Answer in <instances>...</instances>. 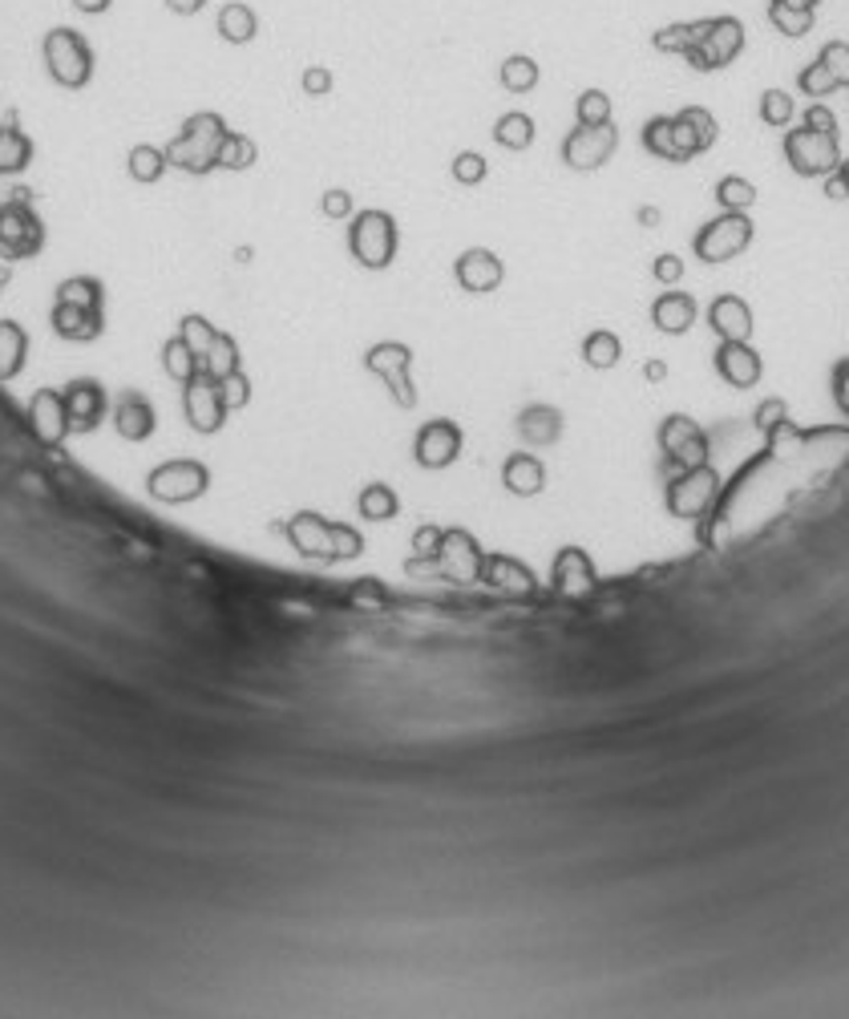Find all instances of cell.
Returning <instances> with one entry per match:
<instances>
[{
    "label": "cell",
    "instance_id": "obj_1",
    "mask_svg": "<svg viewBox=\"0 0 849 1019\" xmlns=\"http://www.w3.org/2000/svg\"><path fill=\"white\" fill-rule=\"evenodd\" d=\"M227 134H231V130H227L223 113H214V110L190 113L187 122H182L179 138L167 146V162L187 170V174H211V170L219 167V146H223Z\"/></svg>",
    "mask_w": 849,
    "mask_h": 1019
},
{
    "label": "cell",
    "instance_id": "obj_2",
    "mask_svg": "<svg viewBox=\"0 0 849 1019\" xmlns=\"http://www.w3.org/2000/svg\"><path fill=\"white\" fill-rule=\"evenodd\" d=\"M397 243H401V231H397V219L389 211L369 207V211H357L348 219V251L360 268L384 271L397 259Z\"/></svg>",
    "mask_w": 849,
    "mask_h": 1019
},
{
    "label": "cell",
    "instance_id": "obj_3",
    "mask_svg": "<svg viewBox=\"0 0 849 1019\" xmlns=\"http://www.w3.org/2000/svg\"><path fill=\"white\" fill-rule=\"evenodd\" d=\"M46 66L49 78L66 90H81L93 78V49L78 29H53L46 33Z\"/></svg>",
    "mask_w": 849,
    "mask_h": 1019
},
{
    "label": "cell",
    "instance_id": "obj_4",
    "mask_svg": "<svg viewBox=\"0 0 849 1019\" xmlns=\"http://www.w3.org/2000/svg\"><path fill=\"white\" fill-rule=\"evenodd\" d=\"M745 49V24L737 17H708L705 21V33L696 41L683 61L696 69V73H712V69H725L732 66Z\"/></svg>",
    "mask_w": 849,
    "mask_h": 1019
},
{
    "label": "cell",
    "instance_id": "obj_5",
    "mask_svg": "<svg viewBox=\"0 0 849 1019\" xmlns=\"http://www.w3.org/2000/svg\"><path fill=\"white\" fill-rule=\"evenodd\" d=\"M749 243H752L749 214L720 211L716 219H708V223L696 231L692 251H696V259H705V263H728V259H737Z\"/></svg>",
    "mask_w": 849,
    "mask_h": 1019
},
{
    "label": "cell",
    "instance_id": "obj_6",
    "mask_svg": "<svg viewBox=\"0 0 849 1019\" xmlns=\"http://www.w3.org/2000/svg\"><path fill=\"white\" fill-rule=\"evenodd\" d=\"M364 369L372 377L384 381V389L392 392V401L401 409H413L417 404V389H413V348L401 344V340H380L364 352Z\"/></svg>",
    "mask_w": 849,
    "mask_h": 1019
},
{
    "label": "cell",
    "instance_id": "obj_7",
    "mask_svg": "<svg viewBox=\"0 0 849 1019\" xmlns=\"http://www.w3.org/2000/svg\"><path fill=\"white\" fill-rule=\"evenodd\" d=\"M207 486H211V470H207L202 461H194V458L162 461V466H154V470H150V478H146V490L154 493L158 502H167V506L194 502V498H202V493H207Z\"/></svg>",
    "mask_w": 849,
    "mask_h": 1019
},
{
    "label": "cell",
    "instance_id": "obj_8",
    "mask_svg": "<svg viewBox=\"0 0 849 1019\" xmlns=\"http://www.w3.org/2000/svg\"><path fill=\"white\" fill-rule=\"evenodd\" d=\"M785 158L789 167L801 174V179H821V174H833L841 167V150H838V134H821V130H789L785 134Z\"/></svg>",
    "mask_w": 849,
    "mask_h": 1019
},
{
    "label": "cell",
    "instance_id": "obj_9",
    "mask_svg": "<svg viewBox=\"0 0 849 1019\" xmlns=\"http://www.w3.org/2000/svg\"><path fill=\"white\" fill-rule=\"evenodd\" d=\"M182 413H187V426L194 433H219L227 421V401H223V384L214 381L211 372H194L187 384H182Z\"/></svg>",
    "mask_w": 849,
    "mask_h": 1019
},
{
    "label": "cell",
    "instance_id": "obj_10",
    "mask_svg": "<svg viewBox=\"0 0 849 1019\" xmlns=\"http://www.w3.org/2000/svg\"><path fill=\"white\" fill-rule=\"evenodd\" d=\"M46 243V227L24 199H12L0 207V251L9 259H33Z\"/></svg>",
    "mask_w": 849,
    "mask_h": 1019
},
{
    "label": "cell",
    "instance_id": "obj_11",
    "mask_svg": "<svg viewBox=\"0 0 849 1019\" xmlns=\"http://www.w3.org/2000/svg\"><path fill=\"white\" fill-rule=\"evenodd\" d=\"M660 449L668 453V461L680 466V470L708 466V433L700 429V421H692L688 413L663 417L660 421Z\"/></svg>",
    "mask_w": 849,
    "mask_h": 1019
},
{
    "label": "cell",
    "instance_id": "obj_12",
    "mask_svg": "<svg viewBox=\"0 0 849 1019\" xmlns=\"http://www.w3.org/2000/svg\"><path fill=\"white\" fill-rule=\"evenodd\" d=\"M461 446H466V437H461L458 421L433 417V421H425V426L417 429L413 458L421 470H446V466H453V461L461 458Z\"/></svg>",
    "mask_w": 849,
    "mask_h": 1019
},
{
    "label": "cell",
    "instance_id": "obj_13",
    "mask_svg": "<svg viewBox=\"0 0 849 1019\" xmlns=\"http://www.w3.org/2000/svg\"><path fill=\"white\" fill-rule=\"evenodd\" d=\"M615 146H619V134L615 126H575L567 138H562V162L570 170H599L611 162Z\"/></svg>",
    "mask_w": 849,
    "mask_h": 1019
},
{
    "label": "cell",
    "instance_id": "obj_14",
    "mask_svg": "<svg viewBox=\"0 0 849 1019\" xmlns=\"http://www.w3.org/2000/svg\"><path fill=\"white\" fill-rule=\"evenodd\" d=\"M716 478L712 466H696V470H680L668 482V510L676 518H700L708 510V502L716 498Z\"/></svg>",
    "mask_w": 849,
    "mask_h": 1019
},
{
    "label": "cell",
    "instance_id": "obj_15",
    "mask_svg": "<svg viewBox=\"0 0 849 1019\" xmlns=\"http://www.w3.org/2000/svg\"><path fill=\"white\" fill-rule=\"evenodd\" d=\"M283 535H288L291 550L303 555V559L336 562V555H332V518L316 515V510H300L296 518L283 522Z\"/></svg>",
    "mask_w": 849,
    "mask_h": 1019
},
{
    "label": "cell",
    "instance_id": "obj_16",
    "mask_svg": "<svg viewBox=\"0 0 849 1019\" xmlns=\"http://www.w3.org/2000/svg\"><path fill=\"white\" fill-rule=\"evenodd\" d=\"M437 567L458 582H473L481 579V567H486V555H481L478 538L466 535V530H441V547H437Z\"/></svg>",
    "mask_w": 849,
    "mask_h": 1019
},
{
    "label": "cell",
    "instance_id": "obj_17",
    "mask_svg": "<svg viewBox=\"0 0 849 1019\" xmlns=\"http://www.w3.org/2000/svg\"><path fill=\"white\" fill-rule=\"evenodd\" d=\"M453 276H458L461 291H470V296H490V291L502 288L506 263L493 256L490 247H470V251H461L458 256Z\"/></svg>",
    "mask_w": 849,
    "mask_h": 1019
},
{
    "label": "cell",
    "instance_id": "obj_18",
    "mask_svg": "<svg viewBox=\"0 0 849 1019\" xmlns=\"http://www.w3.org/2000/svg\"><path fill=\"white\" fill-rule=\"evenodd\" d=\"M49 324L61 340H73V344H90L106 332V316H101V303H73V300H53V316Z\"/></svg>",
    "mask_w": 849,
    "mask_h": 1019
},
{
    "label": "cell",
    "instance_id": "obj_19",
    "mask_svg": "<svg viewBox=\"0 0 849 1019\" xmlns=\"http://www.w3.org/2000/svg\"><path fill=\"white\" fill-rule=\"evenodd\" d=\"M716 372L732 389H752L765 377V360H760V352L749 340H720V348H716Z\"/></svg>",
    "mask_w": 849,
    "mask_h": 1019
},
{
    "label": "cell",
    "instance_id": "obj_20",
    "mask_svg": "<svg viewBox=\"0 0 849 1019\" xmlns=\"http://www.w3.org/2000/svg\"><path fill=\"white\" fill-rule=\"evenodd\" d=\"M29 426H33V433L41 437V446H61L69 433H73V426H69V409H66V392L61 389H41L29 401Z\"/></svg>",
    "mask_w": 849,
    "mask_h": 1019
},
{
    "label": "cell",
    "instance_id": "obj_21",
    "mask_svg": "<svg viewBox=\"0 0 849 1019\" xmlns=\"http://www.w3.org/2000/svg\"><path fill=\"white\" fill-rule=\"evenodd\" d=\"M61 392H66V409H69L73 433H93V429L106 421V389H101V381L78 377V381H69Z\"/></svg>",
    "mask_w": 849,
    "mask_h": 1019
},
{
    "label": "cell",
    "instance_id": "obj_22",
    "mask_svg": "<svg viewBox=\"0 0 849 1019\" xmlns=\"http://www.w3.org/2000/svg\"><path fill=\"white\" fill-rule=\"evenodd\" d=\"M550 582H555V591L559 595H587L595 591V582H599V575H595V562L591 555L582 547H562L559 555H555V567H550Z\"/></svg>",
    "mask_w": 849,
    "mask_h": 1019
},
{
    "label": "cell",
    "instance_id": "obj_23",
    "mask_svg": "<svg viewBox=\"0 0 849 1019\" xmlns=\"http://www.w3.org/2000/svg\"><path fill=\"white\" fill-rule=\"evenodd\" d=\"M696 316H700V308H696V296H688V291H660L656 303H651V324L660 328L663 337H683L696 324Z\"/></svg>",
    "mask_w": 849,
    "mask_h": 1019
},
{
    "label": "cell",
    "instance_id": "obj_24",
    "mask_svg": "<svg viewBox=\"0 0 849 1019\" xmlns=\"http://www.w3.org/2000/svg\"><path fill=\"white\" fill-rule=\"evenodd\" d=\"M113 429H118L122 441H146L158 429L154 404L146 401L142 392H126L122 401L113 404Z\"/></svg>",
    "mask_w": 849,
    "mask_h": 1019
},
{
    "label": "cell",
    "instance_id": "obj_25",
    "mask_svg": "<svg viewBox=\"0 0 849 1019\" xmlns=\"http://www.w3.org/2000/svg\"><path fill=\"white\" fill-rule=\"evenodd\" d=\"M708 324L720 340H749L752 337V308L740 296H716L708 308Z\"/></svg>",
    "mask_w": 849,
    "mask_h": 1019
},
{
    "label": "cell",
    "instance_id": "obj_26",
    "mask_svg": "<svg viewBox=\"0 0 849 1019\" xmlns=\"http://www.w3.org/2000/svg\"><path fill=\"white\" fill-rule=\"evenodd\" d=\"M502 486L518 498H535L547 486V466L535 453H510L502 466Z\"/></svg>",
    "mask_w": 849,
    "mask_h": 1019
},
{
    "label": "cell",
    "instance_id": "obj_27",
    "mask_svg": "<svg viewBox=\"0 0 849 1019\" xmlns=\"http://www.w3.org/2000/svg\"><path fill=\"white\" fill-rule=\"evenodd\" d=\"M518 433L526 446H555L562 437V413L555 404H526L518 413Z\"/></svg>",
    "mask_w": 849,
    "mask_h": 1019
},
{
    "label": "cell",
    "instance_id": "obj_28",
    "mask_svg": "<svg viewBox=\"0 0 849 1019\" xmlns=\"http://www.w3.org/2000/svg\"><path fill=\"white\" fill-rule=\"evenodd\" d=\"M481 582H490V587H498V591L530 595L538 579H535L530 567H522V562L510 559V555H490L486 567H481Z\"/></svg>",
    "mask_w": 849,
    "mask_h": 1019
},
{
    "label": "cell",
    "instance_id": "obj_29",
    "mask_svg": "<svg viewBox=\"0 0 849 1019\" xmlns=\"http://www.w3.org/2000/svg\"><path fill=\"white\" fill-rule=\"evenodd\" d=\"M214 33L223 37L227 46H247V41H256V33H259L256 9L243 4V0H227L223 9H219V17H214Z\"/></svg>",
    "mask_w": 849,
    "mask_h": 1019
},
{
    "label": "cell",
    "instance_id": "obj_30",
    "mask_svg": "<svg viewBox=\"0 0 849 1019\" xmlns=\"http://www.w3.org/2000/svg\"><path fill=\"white\" fill-rule=\"evenodd\" d=\"M29 357V337L17 320H0V381H12L24 369Z\"/></svg>",
    "mask_w": 849,
    "mask_h": 1019
},
{
    "label": "cell",
    "instance_id": "obj_31",
    "mask_svg": "<svg viewBox=\"0 0 849 1019\" xmlns=\"http://www.w3.org/2000/svg\"><path fill=\"white\" fill-rule=\"evenodd\" d=\"M535 134H538L535 118L522 110H510L493 122V142L506 146V150H515V154L518 150H530V146H535Z\"/></svg>",
    "mask_w": 849,
    "mask_h": 1019
},
{
    "label": "cell",
    "instance_id": "obj_32",
    "mask_svg": "<svg viewBox=\"0 0 849 1019\" xmlns=\"http://www.w3.org/2000/svg\"><path fill=\"white\" fill-rule=\"evenodd\" d=\"M357 510H360V518H369V522H392V518L401 515V498H397L392 486L369 482L364 490H360Z\"/></svg>",
    "mask_w": 849,
    "mask_h": 1019
},
{
    "label": "cell",
    "instance_id": "obj_33",
    "mask_svg": "<svg viewBox=\"0 0 849 1019\" xmlns=\"http://www.w3.org/2000/svg\"><path fill=\"white\" fill-rule=\"evenodd\" d=\"M202 372H211L214 381H227V377H236L239 369H243V357H239V344L236 337H227V332H219L214 337V344L207 348V357L199 360Z\"/></svg>",
    "mask_w": 849,
    "mask_h": 1019
},
{
    "label": "cell",
    "instance_id": "obj_34",
    "mask_svg": "<svg viewBox=\"0 0 849 1019\" xmlns=\"http://www.w3.org/2000/svg\"><path fill=\"white\" fill-rule=\"evenodd\" d=\"M619 357H623V340L615 337L611 328H595V332L582 337V360L591 369H615Z\"/></svg>",
    "mask_w": 849,
    "mask_h": 1019
},
{
    "label": "cell",
    "instance_id": "obj_35",
    "mask_svg": "<svg viewBox=\"0 0 849 1019\" xmlns=\"http://www.w3.org/2000/svg\"><path fill=\"white\" fill-rule=\"evenodd\" d=\"M538 78H542V69H538L535 57H526V53H510L502 66H498V81H502V90H510V93H530L538 86Z\"/></svg>",
    "mask_w": 849,
    "mask_h": 1019
},
{
    "label": "cell",
    "instance_id": "obj_36",
    "mask_svg": "<svg viewBox=\"0 0 849 1019\" xmlns=\"http://www.w3.org/2000/svg\"><path fill=\"white\" fill-rule=\"evenodd\" d=\"M643 150H648L651 158H660V162H683L680 146H676V126H671V118H648V126H643Z\"/></svg>",
    "mask_w": 849,
    "mask_h": 1019
},
{
    "label": "cell",
    "instance_id": "obj_37",
    "mask_svg": "<svg viewBox=\"0 0 849 1019\" xmlns=\"http://www.w3.org/2000/svg\"><path fill=\"white\" fill-rule=\"evenodd\" d=\"M167 150H158V146L150 142H138L134 150H130V158H126V170H130V179L134 182H158L162 174H167Z\"/></svg>",
    "mask_w": 849,
    "mask_h": 1019
},
{
    "label": "cell",
    "instance_id": "obj_38",
    "mask_svg": "<svg viewBox=\"0 0 849 1019\" xmlns=\"http://www.w3.org/2000/svg\"><path fill=\"white\" fill-rule=\"evenodd\" d=\"M700 33H705V21H683V24H668V29H656L651 33V46L660 49V53H676L683 57L688 49L700 41Z\"/></svg>",
    "mask_w": 849,
    "mask_h": 1019
},
{
    "label": "cell",
    "instance_id": "obj_39",
    "mask_svg": "<svg viewBox=\"0 0 849 1019\" xmlns=\"http://www.w3.org/2000/svg\"><path fill=\"white\" fill-rule=\"evenodd\" d=\"M33 158V142L17 130V126H4L0 130V174H12V170H24Z\"/></svg>",
    "mask_w": 849,
    "mask_h": 1019
},
{
    "label": "cell",
    "instance_id": "obj_40",
    "mask_svg": "<svg viewBox=\"0 0 849 1019\" xmlns=\"http://www.w3.org/2000/svg\"><path fill=\"white\" fill-rule=\"evenodd\" d=\"M162 369H167V377L170 381H179V384H187L194 372H199V357L190 352V344L182 337H174V340H167L162 344Z\"/></svg>",
    "mask_w": 849,
    "mask_h": 1019
},
{
    "label": "cell",
    "instance_id": "obj_41",
    "mask_svg": "<svg viewBox=\"0 0 849 1019\" xmlns=\"http://www.w3.org/2000/svg\"><path fill=\"white\" fill-rule=\"evenodd\" d=\"M716 202H720L725 211L749 214V207L757 202V187H752L749 179H740V174H725V179L716 182Z\"/></svg>",
    "mask_w": 849,
    "mask_h": 1019
},
{
    "label": "cell",
    "instance_id": "obj_42",
    "mask_svg": "<svg viewBox=\"0 0 849 1019\" xmlns=\"http://www.w3.org/2000/svg\"><path fill=\"white\" fill-rule=\"evenodd\" d=\"M769 21L777 33L785 37H805L809 29H813V9H793V4H781V0H772L769 4Z\"/></svg>",
    "mask_w": 849,
    "mask_h": 1019
},
{
    "label": "cell",
    "instance_id": "obj_43",
    "mask_svg": "<svg viewBox=\"0 0 849 1019\" xmlns=\"http://www.w3.org/2000/svg\"><path fill=\"white\" fill-rule=\"evenodd\" d=\"M256 158H259V146L251 142L247 134H236V130L223 138V146H219V167H223V170L256 167Z\"/></svg>",
    "mask_w": 849,
    "mask_h": 1019
},
{
    "label": "cell",
    "instance_id": "obj_44",
    "mask_svg": "<svg viewBox=\"0 0 849 1019\" xmlns=\"http://www.w3.org/2000/svg\"><path fill=\"white\" fill-rule=\"evenodd\" d=\"M179 337L187 340L190 344V352L194 357H207V348L214 344V337H219V328L207 320V316H199V312H190V316H182V324H179Z\"/></svg>",
    "mask_w": 849,
    "mask_h": 1019
},
{
    "label": "cell",
    "instance_id": "obj_45",
    "mask_svg": "<svg viewBox=\"0 0 849 1019\" xmlns=\"http://www.w3.org/2000/svg\"><path fill=\"white\" fill-rule=\"evenodd\" d=\"M688 130H692V138L700 142V150H708V146H716V134H720V126H716L712 110H705V106H683L680 113H676Z\"/></svg>",
    "mask_w": 849,
    "mask_h": 1019
},
{
    "label": "cell",
    "instance_id": "obj_46",
    "mask_svg": "<svg viewBox=\"0 0 849 1019\" xmlns=\"http://www.w3.org/2000/svg\"><path fill=\"white\" fill-rule=\"evenodd\" d=\"M575 118H579V126H607L611 122V98L603 90H582L575 101Z\"/></svg>",
    "mask_w": 849,
    "mask_h": 1019
},
{
    "label": "cell",
    "instance_id": "obj_47",
    "mask_svg": "<svg viewBox=\"0 0 849 1019\" xmlns=\"http://www.w3.org/2000/svg\"><path fill=\"white\" fill-rule=\"evenodd\" d=\"M793 98L785 90H765L760 93V122L765 126H789L793 122Z\"/></svg>",
    "mask_w": 849,
    "mask_h": 1019
},
{
    "label": "cell",
    "instance_id": "obj_48",
    "mask_svg": "<svg viewBox=\"0 0 849 1019\" xmlns=\"http://www.w3.org/2000/svg\"><path fill=\"white\" fill-rule=\"evenodd\" d=\"M449 170H453V179H458L461 187H478V182H486V174H490V162H486L478 150H461Z\"/></svg>",
    "mask_w": 849,
    "mask_h": 1019
},
{
    "label": "cell",
    "instance_id": "obj_49",
    "mask_svg": "<svg viewBox=\"0 0 849 1019\" xmlns=\"http://www.w3.org/2000/svg\"><path fill=\"white\" fill-rule=\"evenodd\" d=\"M360 550H364V538H360V530L348 527V522H332V555H336V562L360 559Z\"/></svg>",
    "mask_w": 849,
    "mask_h": 1019
},
{
    "label": "cell",
    "instance_id": "obj_50",
    "mask_svg": "<svg viewBox=\"0 0 849 1019\" xmlns=\"http://www.w3.org/2000/svg\"><path fill=\"white\" fill-rule=\"evenodd\" d=\"M797 86H801L809 98H826V93L838 90V81H833V73H829L821 61H813V66L801 69V78H797Z\"/></svg>",
    "mask_w": 849,
    "mask_h": 1019
},
{
    "label": "cell",
    "instance_id": "obj_51",
    "mask_svg": "<svg viewBox=\"0 0 849 1019\" xmlns=\"http://www.w3.org/2000/svg\"><path fill=\"white\" fill-rule=\"evenodd\" d=\"M817 61H821V66L833 73V81H838V86H849V46H846V41H829V46L821 49V57H817Z\"/></svg>",
    "mask_w": 849,
    "mask_h": 1019
},
{
    "label": "cell",
    "instance_id": "obj_52",
    "mask_svg": "<svg viewBox=\"0 0 849 1019\" xmlns=\"http://www.w3.org/2000/svg\"><path fill=\"white\" fill-rule=\"evenodd\" d=\"M300 86H303V93H308V98H328V93H332V86H336V78H332V69H328V66H308L300 73Z\"/></svg>",
    "mask_w": 849,
    "mask_h": 1019
},
{
    "label": "cell",
    "instance_id": "obj_53",
    "mask_svg": "<svg viewBox=\"0 0 849 1019\" xmlns=\"http://www.w3.org/2000/svg\"><path fill=\"white\" fill-rule=\"evenodd\" d=\"M651 276H656L663 288H676V283L683 280V259L663 251V256H656V263H651Z\"/></svg>",
    "mask_w": 849,
    "mask_h": 1019
},
{
    "label": "cell",
    "instance_id": "obj_54",
    "mask_svg": "<svg viewBox=\"0 0 849 1019\" xmlns=\"http://www.w3.org/2000/svg\"><path fill=\"white\" fill-rule=\"evenodd\" d=\"M223 384V401H227V409H243L247 401H251V381L243 377V369L236 372V377H227V381H219Z\"/></svg>",
    "mask_w": 849,
    "mask_h": 1019
},
{
    "label": "cell",
    "instance_id": "obj_55",
    "mask_svg": "<svg viewBox=\"0 0 849 1019\" xmlns=\"http://www.w3.org/2000/svg\"><path fill=\"white\" fill-rule=\"evenodd\" d=\"M320 211H324V219H352V194L348 191H324V199H320Z\"/></svg>",
    "mask_w": 849,
    "mask_h": 1019
},
{
    "label": "cell",
    "instance_id": "obj_56",
    "mask_svg": "<svg viewBox=\"0 0 849 1019\" xmlns=\"http://www.w3.org/2000/svg\"><path fill=\"white\" fill-rule=\"evenodd\" d=\"M789 421V413H785V401H765L757 409V426H760V433H772L777 426H785Z\"/></svg>",
    "mask_w": 849,
    "mask_h": 1019
},
{
    "label": "cell",
    "instance_id": "obj_57",
    "mask_svg": "<svg viewBox=\"0 0 849 1019\" xmlns=\"http://www.w3.org/2000/svg\"><path fill=\"white\" fill-rule=\"evenodd\" d=\"M805 126L809 130H821V134H838V118H833V110L829 106H809V113H805Z\"/></svg>",
    "mask_w": 849,
    "mask_h": 1019
},
{
    "label": "cell",
    "instance_id": "obj_58",
    "mask_svg": "<svg viewBox=\"0 0 849 1019\" xmlns=\"http://www.w3.org/2000/svg\"><path fill=\"white\" fill-rule=\"evenodd\" d=\"M833 392H838L841 413H849V364H841L838 377H833Z\"/></svg>",
    "mask_w": 849,
    "mask_h": 1019
},
{
    "label": "cell",
    "instance_id": "obj_59",
    "mask_svg": "<svg viewBox=\"0 0 849 1019\" xmlns=\"http://www.w3.org/2000/svg\"><path fill=\"white\" fill-rule=\"evenodd\" d=\"M202 4L207 0H167V9L179 12V17H194V12H202Z\"/></svg>",
    "mask_w": 849,
    "mask_h": 1019
},
{
    "label": "cell",
    "instance_id": "obj_60",
    "mask_svg": "<svg viewBox=\"0 0 849 1019\" xmlns=\"http://www.w3.org/2000/svg\"><path fill=\"white\" fill-rule=\"evenodd\" d=\"M643 377H648L651 384H660L663 377H668V364H663V360H648V364H643Z\"/></svg>",
    "mask_w": 849,
    "mask_h": 1019
},
{
    "label": "cell",
    "instance_id": "obj_61",
    "mask_svg": "<svg viewBox=\"0 0 849 1019\" xmlns=\"http://www.w3.org/2000/svg\"><path fill=\"white\" fill-rule=\"evenodd\" d=\"M73 4H78L81 12H90V17H101V12L110 9L113 0H73Z\"/></svg>",
    "mask_w": 849,
    "mask_h": 1019
},
{
    "label": "cell",
    "instance_id": "obj_62",
    "mask_svg": "<svg viewBox=\"0 0 849 1019\" xmlns=\"http://www.w3.org/2000/svg\"><path fill=\"white\" fill-rule=\"evenodd\" d=\"M639 223H643V227H660V207H639Z\"/></svg>",
    "mask_w": 849,
    "mask_h": 1019
},
{
    "label": "cell",
    "instance_id": "obj_63",
    "mask_svg": "<svg viewBox=\"0 0 849 1019\" xmlns=\"http://www.w3.org/2000/svg\"><path fill=\"white\" fill-rule=\"evenodd\" d=\"M838 182H841V191H846V199H849V162H841L838 167Z\"/></svg>",
    "mask_w": 849,
    "mask_h": 1019
},
{
    "label": "cell",
    "instance_id": "obj_64",
    "mask_svg": "<svg viewBox=\"0 0 849 1019\" xmlns=\"http://www.w3.org/2000/svg\"><path fill=\"white\" fill-rule=\"evenodd\" d=\"M781 4H793V9H817V0H781Z\"/></svg>",
    "mask_w": 849,
    "mask_h": 1019
}]
</instances>
